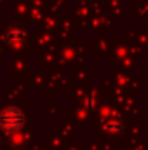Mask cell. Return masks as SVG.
<instances>
[{
  "label": "cell",
  "instance_id": "6da1fadb",
  "mask_svg": "<svg viewBox=\"0 0 148 150\" xmlns=\"http://www.w3.org/2000/svg\"><path fill=\"white\" fill-rule=\"evenodd\" d=\"M25 124V115L19 108L16 107H9V108H4L0 113V127L7 133H16L23 127Z\"/></svg>",
  "mask_w": 148,
  "mask_h": 150
},
{
  "label": "cell",
  "instance_id": "7a4b0ae2",
  "mask_svg": "<svg viewBox=\"0 0 148 150\" xmlns=\"http://www.w3.org/2000/svg\"><path fill=\"white\" fill-rule=\"evenodd\" d=\"M25 37H26V32H25V28L19 26V25L9 26V30L5 32V40H7L9 44H19V42L25 40Z\"/></svg>",
  "mask_w": 148,
  "mask_h": 150
}]
</instances>
